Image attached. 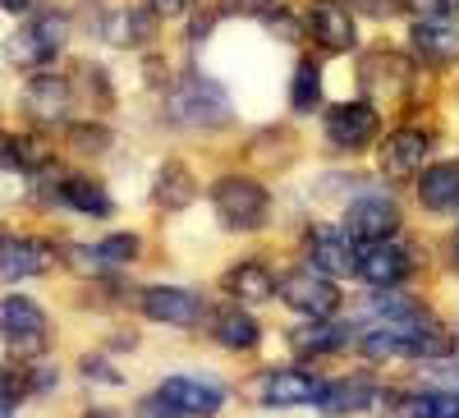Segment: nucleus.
<instances>
[{
  "mask_svg": "<svg viewBox=\"0 0 459 418\" xmlns=\"http://www.w3.org/2000/svg\"><path fill=\"white\" fill-rule=\"evenodd\" d=\"M83 372H88V377H97V382H120V372L106 368L101 359H83Z\"/></svg>",
  "mask_w": 459,
  "mask_h": 418,
  "instance_id": "33",
  "label": "nucleus"
},
{
  "mask_svg": "<svg viewBox=\"0 0 459 418\" xmlns=\"http://www.w3.org/2000/svg\"><path fill=\"white\" fill-rule=\"evenodd\" d=\"M409 42H413V51H418V60L423 65H455L459 60V19H450V14H428V19H418L413 23V32H409Z\"/></svg>",
  "mask_w": 459,
  "mask_h": 418,
  "instance_id": "8",
  "label": "nucleus"
},
{
  "mask_svg": "<svg viewBox=\"0 0 459 418\" xmlns=\"http://www.w3.org/2000/svg\"><path fill=\"white\" fill-rule=\"evenodd\" d=\"M65 37H69V19L65 14H42L37 23L19 28L10 42H5V60L19 65V69H37V65H47L60 47H65Z\"/></svg>",
  "mask_w": 459,
  "mask_h": 418,
  "instance_id": "4",
  "label": "nucleus"
},
{
  "mask_svg": "<svg viewBox=\"0 0 459 418\" xmlns=\"http://www.w3.org/2000/svg\"><path fill=\"white\" fill-rule=\"evenodd\" d=\"M0 335H5L10 354H19V359H42V354H47V340H51L47 313L37 309L32 299L10 294L5 303H0Z\"/></svg>",
  "mask_w": 459,
  "mask_h": 418,
  "instance_id": "3",
  "label": "nucleus"
},
{
  "mask_svg": "<svg viewBox=\"0 0 459 418\" xmlns=\"http://www.w3.org/2000/svg\"><path fill=\"white\" fill-rule=\"evenodd\" d=\"M225 10H235V14H257V10H272V0H225Z\"/></svg>",
  "mask_w": 459,
  "mask_h": 418,
  "instance_id": "35",
  "label": "nucleus"
},
{
  "mask_svg": "<svg viewBox=\"0 0 459 418\" xmlns=\"http://www.w3.org/2000/svg\"><path fill=\"white\" fill-rule=\"evenodd\" d=\"M377 134H381V120L368 101H344L326 116V138L344 152H363Z\"/></svg>",
  "mask_w": 459,
  "mask_h": 418,
  "instance_id": "11",
  "label": "nucleus"
},
{
  "mask_svg": "<svg viewBox=\"0 0 459 418\" xmlns=\"http://www.w3.org/2000/svg\"><path fill=\"white\" fill-rule=\"evenodd\" d=\"M308 262H313L322 276H350V272H354L350 235L331 231V225H317V231H308Z\"/></svg>",
  "mask_w": 459,
  "mask_h": 418,
  "instance_id": "16",
  "label": "nucleus"
},
{
  "mask_svg": "<svg viewBox=\"0 0 459 418\" xmlns=\"http://www.w3.org/2000/svg\"><path fill=\"white\" fill-rule=\"evenodd\" d=\"M395 231H400V207H395L391 198L368 194V198H354L350 212H344V235L359 239V244H368V239H391Z\"/></svg>",
  "mask_w": 459,
  "mask_h": 418,
  "instance_id": "9",
  "label": "nucleus"
},
{
  "mask_svg": "<svg viewBox=\"0 0 459 418\" xmlns=\"http://www.w3.org/2000/svg\"><path fill=\"white\" fill-rule=\"evenodd\" d=\"M157 203L166 212H184L194 203V175H188L179 161H166L161 166V179H157Z\"/></svg>",
  "mask_w": 459,
  "mask_h": 418,
  "instance_id": "25",
  "label": "nucleus"
},
{
  "mask_svg": "<svg viewBox=\"0 0 459 418\" xmlns=\"http://www.w3.org/2000/svg\"><path fill=\"white\" fill-rule=\"evenodd\" d=\"M60 203L74 207L79 216H97V221H106V216L115 212L110 194H106L92 175H65V179H60Z\"/></svg>",
  "mask_w": 459,
  "mask_h": 418,
  "instance_id": "19",
  "label": "nucleus"
},
{
  "mask_svg": "<svg viewBox=\"0 0 459 418\" xmlns=\"http://www.w3.org/2000/svg\"><path fill=\"white\" fill-rule=\"evenodd\" d=\"M281 299L303 318H331L340 309V290L331 285V276H322L317 267H294L281 276Z\"/></svg>",
  "mask_w": 459,
  "mask_h": 418,
  "instance_id": "5",
  "label": "nucleus"
},
{
  "mask_svg": "<svg viewBox=\"0 0 459 418\" xmlns=\"http://www.w3.org/2000/svg\"><path fill=\"white\" fill-rule=\"evenodd\" d=\"M432 10L437 14H450V10H459V0H432Z\"/></svg>",
  "mask_w": 459,
  "mask_h": 418,
  "instance_id": "37",
  "label": "nucleus"
},
{
  "mask_svg": "<svg viewBox=\"0 0 459 418\" xmlns=\"http://www.w3.org/2000/svg\"><path fill=\"white\" fill-rule=\"evenodd\" d=\"M147 5H152V14L175 19V14H184V5H188V0H147Z\"/></svg>",
  "mask_w": 459,
  "mask_h": 418,
  "instance_id": "34",
  "label": "nucleus"
},
{
  "mask_svg": "<svg viewBox=\"0 0 459 418\" xmlns=\"http://www.w3.org/2000/svg\"><path fill=\"white\" fill-rule=\"evenodd\" d=\"M0 418H14V400H5V396H0Z\"/></svg>",
  "mask_w": 459,
  "mask_h": 418,
  "instance_id": "38",
  "label": "nucleus"
},
{
  "mask_svg": "<svg viewBox=\"0 0 459 418\" xmlns=\"http://www.w3.org/2000/svg\"><path fill=\"white\" fill-rule=\"evenodd\" d=\"M386 79H391V88H395V97L404 92V79H409V69L400 65V56H391V51H372L368 56V65H363V83L386 101Z\"/></svg>",
  "mask_w": 459,
  "mask_h": 418,
  "instance_id": "23",
  "label": "nucleus"
},
{
  "mask_svg": "<svg viewBox=\"0 0 459 418\" xmlns=\"http://www.w3.org/2000/svg\"><path fill=\"white\" fill-rule=\"evenodd\" d=\"M428 152H432V138L423 129H400V134H391L386 143H381V175L409 179V175L423 170Z\"/></svg>",
  "mask_w": 459,
  "mask_h": 418,
  "instance_id": "12",
  "label": "nucleus"
},
{
  "mask_svg": "<svg viewBox=\"0 0 459 418\" xmlns=\"http://www.w3.org/2000/svg\"><path fill=\"white\" fill-rule=\"evenodd\" d=\"M262 405L272 409H294V405H317L322 382L313 372H299V368H281V372H266L262 377Z\"/></svg>",
  "mask_w": 459,
  "mask_h": 418,
  "instance_id": "13",
  "label": "nucleus"
},
{
  "mask_svg": "<svg viewBox=\"0 0 459 418\" xmlns=\"http://www.w3.org/2000/svg\"><path fill=\"white\" fill-rule=\"evenodd\" d=\"M377 396H381V387L372 377H340V382H322L317 405L326 414H363V409L377 405Z\"/></svg>",
  "mask_w": 459,
  "mask_h": 418,
  "instance_id": "18",
  "label": "nucleus"
},
{
  "mask_svg": "<svg viewBox=\"0 0 459 418\" xmlns=\"http://www.w3.org/2000/svg\"><path fill=\"white\" fill-rule=\"evenodd\" d=\"M317 101H322V69L313 60H303L294 69V83H290V106L299 116H308V110H317Z\"/></svg>",
  "mask_w": 459,
  "mask_h": 418,
  "instance_id": "28",
  "label": "nucleus"
},
{
  "mask_svg": "<svg viewBox=\"0 0 459 418\" xmlns=\"http://www.w3.org/2000/svg\"><path fill=\"white\" fill-rule=\"evenodd\" d=\"M157 32V14L152 10H115V14H106V42L110 47H143L147 37Z\"/></svg>",
  "mask_w": 459,
  "mask_h": 418,
  "instance_id": "21",
  "label": "nucleus"
},
{
  "mask_svg": "<svg viewBox=\"0 0 459 418\" xmlns=\"http://www.w3.org/2000/svg\"><path fill=\"white\" fill-rule=\"evenodd\" d=\"M308 32H313V42L326 47V51H350L359 42L354 19H350V10H344L340 0H317V5L308 10Z\"/></svg>",
  "mask_w": 459,
  "mask_h": 418,
  "instance_id": "14",
  "label": "nucleus"
},
{
  "mask_svg": "<svg viewBox=\"0 0 459 418\" xmlns=\"http://www.w3.org/2000/svg\"><path fill=\"white\" fill-rule=\"evenodd\" d=\"M418 198H423L428 212H459V166L455 161H441L432 170H423L418 179Z\"/></svg>",
  "mask_w": 459,
  "mask_h": 418,
  "instance_id": "20",
  "label": "nucleus"
},
{
  "mask_svg": "<svg viewBox=\"0 0 459 418\" xmlns=\"http://www.w3.org/2000/svg\"><path fill=\"white\" fill-rule=\"evenodd\" d=\"M157 400L175 414H188V418H212V414H221L225 391L216 382H203V377H166Z\"/></svg>",
  "mask_w": 459,
  "mask_h": 418,
  "instance_id": "7",
  "label": "nucleus"
},
{
  "mask_svg": "<svg viewBox=\"0 0 459 418\" xmlns=\"http://www.w3.org/2000/svg\"><path fill=\"white\" fill-rule=\"evenodd\" d=\"M290 340H294V350H299V354H331V350L344 345V331L331 327L326 318H313L308 327H299Z\"/></svg>",
  "mask_w": 459,
  "mask_h": 418,
  "instance_id": "27",
  "label": "nucleus"
},
{
  "mask_svg": "<svg viewBox=\"0 0 459 418\" xmlns=\"http://www.w3.org/2000/svg\"><path fill=\"white\" fill-rule=\"evenodd\" d=\"M409 253L400 248V244H391V239H368L359 253H354V272L368 281V285H381V290H391V285H400L404 276H409Z\"/></svg>",
  "mask_w": 459,
  "mask_h": 418,
  "instance_id": "10",
  "label": "nucleus"
},
{
  "mask_svg": "<svg viewBox=\"0 0 459 418\" xmlns=\"http://www.w3.org/2000/svg\"><path fill=\"white\" fill-rule=\"evenodd\" d=\"M354 5L363 14H372V19H395V14L409 10V0H354Z\"/></svg>",
  "mask_w": 459,
  "mask_h": 418,
  "instance_id": "31",
  "label": "nucleus"
},
{
  "mask_svg": "<svg viewBox=\"0 0 459 418\" xmlns=\"http://www.w3.org/2000/svg\"><path fill=\"white\" fill-rule=\"evenodd\" d=\"M51 267V248L37 239H14L0 231V276L19 281V276H42Z\"/></svg>",
  "mask_w": 459,
  "mask_h": 418,
  "instance_id": "17",
  "label": "nucleus"
},
{
  "mask_svg": "<svg viewBox=\"0 0 459 418\" xmlns=\"http://www.w3.org/2000/svg\"><path fill=\"white\" fill-rule=\"evenodd\" d=\"M166 110H170V120L194 125V129H212V125H225L230 120L225 92L212 79H203V74H188V79L166 97Z\"/></svg>",
  "mask_w": 459,
  "mask_h": 418,
  "instance_id": "2",
  "label": "nucleus"
},
{
  "mask_svg": "<svg viewBox=\"0 0 459 418\" xmlns=\"http://www.w3.org/2000/svg\"><path fill=\"white\" fill-rule=\"evenodd\" d=\"M404 418H459V391H413L404 396Z\"/></svg>",
  "mask_w": 459,
  "mask_h": 418,
  "instance_id": "26",
  "label": "nucleus"
},
{
  "mask_svg": "<svg viewBox=\"0 0 459 418\" xmlns=\"http://www.w3.org/2000/svg\"><path fill=\"white\" fill-rule=\"evenodd\" d=\"M32 5H37V0H0V10H10V14H23Z\"/></svg>",
  "mask_w": 459,
  "mask_h": 418,
  "instance_id": "36",
  "label": "nucleus"
},
{
  "mask_svg": "<svg viewBox=\"0 0 459 418\" xmlns=\"http://www.w3.org/2000/svg\"><path fill=\"white\" fill-rule=\"evenodd\" d=\"M69 101H74V88H69V79H56V74H37V79L23 88V110L42 125L65 120Z\"/></svg>",
  "mask_w": 459,
  "mask_h": 418,
  "instance_id": "15",
  "label": "nucleus"
},
{
  "mask_svg": "<svg viewBox=\"0 0 459 418\" xmlns=\"http://www.w3.org/2000/svg\"><path fill=\"white\" fill-rule=\"evenodd\" d=\"M138 235H110V239H101L97 248H92V262H134L138 257Z\"/></svg>",
  "mask_w": 459,
  "mask_h": 418,
  "instance_id": "29",
  "label": "nucleus"
},
{
  "mask_svg": "<svg viewBox=\"0 0 459 418\" xmlns=\"http://www.w3.org/2000/svg\"><path fill=\"white\" fill-rule=\"evenodd\" d=\"M69 138H74V147H79V152H92V157H101V152L110 147V129L106 125H74Z\"/></svg>",
  "mask_w": 459,
  "mask_h": 418,
  "instance_id": "30",
  "label": "nucleus"
},
{
  "mask_svg": "<svg viewBox=\"0 0 459 418\" xmlns=\"http://www.w3.org/2000/svg\"><path fill=\"white\" fill-rule=\"evenodd\" d=\"M455 267H459V239H455Z\"/></svg>",
  "mask_w": 459,
  "mask_h": 418,
  "instance_id": "39",
  "label": "nucleus"
},
{
  "mask_svg": "<svg viewBox=\"0 0 459 418\" xmlns=\"http://www.w3.org/2000/svg\"><path fill=\"white\" fill-rule=\"evenodd\" d=\"M212 331H216V340L225 350H253L257 345V322L248 318V313H239V309H225V313H216V322H212Z\"/></svg>",
  "mask_w": 459,
  "mask_h": 418,
  "instance_id": "24",
  "label": "nucleus"
},
{
  "mask_svg": "<svg viewBox=\"0 0 459 418\" xmlns=\"http://www.w3.org/2000/svg\"><path fill=\"white\" fill-rule=\"evenodd\" d=\"M225 290L235 294L239 303H266L276 294V276L266 267H257V262H239V267L225 272Z\"/></svg>",
  "mask_w": 459,
  "mask_h": 418,
  "instance_id": "22",
  "label": "nucleus"
},
{
  "mask_svg": "<svg viewBox=\"0 0 459 418\" xmlns=\"http://www.w3.org/2000/svg\"><path fill=\"white\" fill-rule=\"evenodd\" d=\"M0 198H5V184H0Z\"/></svg>",
  "mask_w": 459,
  "mask_h": 418,
  "instance_id": "40",
  "label": "nucleus"
},
{
  "mask_svg": "<svg viewBox=\"0 0 459 418\" xmlns=\"http://www.w3.org/2000/svg\"><path fill=\"white\" fill-rule=\"evenodd\" d=\"M207 313V299L184 285H152L143 290V318L161 327H194Z\"/></svg>",
  "mask_w": 459,
  "mask_h": 418,
  "instance_id": "6",
  "label": "nucleus"
},
{
  "mask_svg": "<svg viewBox=\"0 0 459 418\" xmlns=\"http://www.w3.org/2000/svg\"><path fill=\"white\" fill-rule=\"evenodd\" d=\"M212 207H216V216L230 225V231H262L266 225V216H272V198H266V188L257 184V179H248V175H225V179H216V188H212Z\"/></svg>",
  "mask_w": 459,
  "mask_h": 418,
  "instance_id": "1",
  "label": "nucleus"
},
{
  "mask_svg": "<svg viewBox=\"0 0 459 418\" xmlns=\"http://www.w3.org/2000/svg\"><path fill=\"white\" fill-rule=\"evenodd\" d=\"M266 23H272V37H281V42H294V37H299V23H294V14H272V19H266Z\"/></svg>",
  "mask_w": 459,
  "mask_h": 418,
  "instance_id": "32",
  "label": "nucleus"
}]
</instances>
